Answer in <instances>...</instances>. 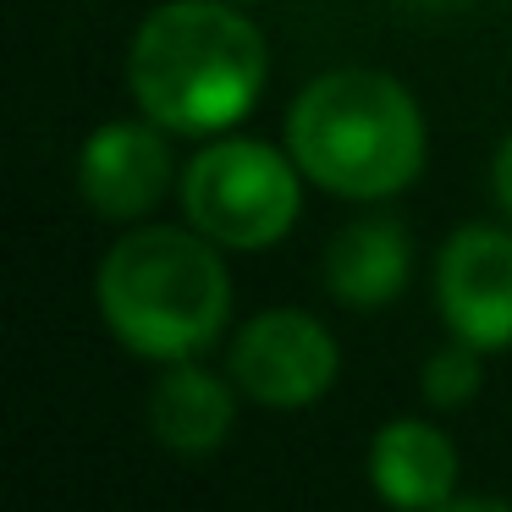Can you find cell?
<instances>
[{
  "instance_id": "obj_8",
  "label": "cell",
  "mask_w": 512,
  "mask_h": 512,
  "mask_svg": "<svg viewBox=\"0 0 512 512\" xmlns=\"http://www.w3.org/2000/svg\"><path fill=\"white\" fill-rule=\"evenodd\" d=\"M369 479L397 512H435L457 485V452L435 424L391 419L369 446Z\"/></svg>"
},
{
  "instance_id": "obj_7",
  "label": "cell",
  "mask_w": 512,
  "mask_h": 512,
  "mask_svg": "<svg viewBox=\"0 0 512 512\" xmlns=\"http://www.w3.org/2000/svg\"><path fill=\"white\" fill-rule=\"evenodd\" d=\"M177 160H171L160 122H105L78 149V193L105 221H138L171 193Z\"/></svg>"
},
{
  "instance_id": "obj_1",
  "label": "cell",
  "mask_w": 512,
  "mask_h": 512,
  "mask_svg": "<svg viewBox=\"0 0 512 512\" xmlns=\"http://www.w3.org/2000/svg\"><path fill=\"white\" fill-rule=\"evenodd\" d=\"M270 78L265 34L232 0H166L127 45V89L166 133L210 138L259 105Z\"/></svg>"
},
{
  "instance_id": "obj_11",
  "label": "cell",
  "mask_w": 512,
  "mask_h": 512,
  "mask_svg": "<svg viewBox=\"0 0 512 512\" xmlns=\"http://www.w3.org/2000/svg\"><path fill=\"white\" fill-rule=\"evenodd\" d=\"M479 380H485L479 347L474 342H452V347H441V353H430V364H424V397H430L435 408H463V402L479 391Z\"/></svg>"
},
{
  "instance_id": "obj_9",
  "label": "cell",
  "mask_w": 512,
  "mask_h": 512,
  "mask_svg": "<svg viewBox=\"0 0 512 512\" xmlns=\"http://www.w3.org/2000/svg\"><path fill=\"white\" fill-rule=\"evenodd\" d=\"M408 265H413V248H408L402 221L369 215V221H353L331 237V248H325V287L347 309H386L408 287Z\"/></svg>"
},
{
  "instance_id": "obj_14",
  "label": "cell",
  "mask_w": 512,
  "mask_h": 512,
  "mask_svg": "<svg viewBox=\"0 0 512 512\" xmlns=\"http://www.w3.org/2000/svg\"><path fill=\"white\" fill-rule=\"evenodd\" d=\"M408 6H424V12H452V6H468V0H408Z\"/></svg>"
},
{
  "instance_id": "obj_4",
  "label": "cell",
  "mask_w": 512,
  "mask_h": 512,
  "mask_svg": "<svg viewBox=\"0 0 512 512\" xmlns=\"http://www.w3.org/2000/svg\"><path fill=\"white\" fill-rule=\"evenodd\" d=\"M182 210L215 248L254 254L298 226L303 171L292 149H270L259 138H215L182 171Z\"/></svg>"
},
{
  "instance_id": "obj_2",
  "label": "cell",
  "mask_w": 512,
  "mask_h": 512,
  "mask_svg": "<svg viewBox=\"0 0 512 512\" xmlns=\"http://www.w3.org/2000/svg\"><path fill=\"white\" fill-rule=\"evenodd\" d=\"M424 111L397 78L336 67L292 100L287 149L336 199H391L424 171Z\"/></svg>"
},
{
  "instance_id": "obj_6",
  "label": "cell",
  "mask_w": 512,
  "mask_h": 512,
  "mask_svg": "<svg viewBox=\"0 0 512 512\" xmlns=\"http://www.w3.org/2000/svg\"><path fill=\"white\" fill-rule=\"evenodd\" d=\"M435 303L457 342L479 353L512 347V232L468 221L435 259Z\"/></svg>"
},
{
  "instance_id": "obj_10",
  "label": "cell",
  "mask_w": 512,
  "mask_h": 512,
  "mask_svg": "<svg viewBox=\"0 0 512 512\" xmlns=\"http://www.w3.org/2000/svg\"><path fill=\"white\" fill-rule=\"evenodd\" d=\"M237 402L226 391L221 375H210L204 364L182 358L166 375L155 380V397H149V424H155L160 446L182 457H204L232 435Z\"/></svg>"
},
{
  "instance_id": "obj_12",
  "label": "cell",
  "mask_w": 512,
  "mask_h": 512,
  "mask_svg": "<svg viewBox=\"0 0 512 512\" xmlns=\"http://www.w3.org/2000/svg\"><path fill=\"white\" fill-rule=\"evenodd\" d=\"M490 193H496L501 215H507V221H512V133L501 138L496 160H490Z\"/></svg>"
},
{
  "instance_id": "obj_13",
  "label": "cell",
  "mask_w": 512,
  "mask_h": 512,
  "mask_svg": "<svg viewBox=\"0 0 512 512\" xmlns=\"http://www.w3.org/2000/svg\"><path fill=\"white\" fill-rule=\"evenodd\" d=\"M435 512H512V507L496 496H468V501H446V507H435Z\"/></svg>"
},
{
  "instance_id": "obj_5",
  "label": "cell",
  "mask_w": 512,
  "mask_h": 512,
  "mask_svg": "<svg viewBox=\"0 0 512 512\" xmlns=\"http://www.w3.org/2000/svg\"><path fill=\"white\" fill-rule=\"evenodd\" d=\"M342 353L336 336L303 309H265L237 331L232 342V380L243 397L265 408H309L331 391Z\"/></svg>"
},
{
  "instance_id": "obj_15",
  "label": "cell",
  "mask_w": 512,
  "mask_h": 512,
  "mask_svg": "<svg viewBox=\"0 0 512 512\" xmlns=\"http://www.w3.org/2000/svg\"><path fill=\"white\" fill-rule=\"evenodd\" d=\"M232 6H248V0H232Z\"/></svg>"
},
{
  "instance_id": "obj_3",
  "label": "cell",
  "mask_w": 512,
  "mask_h": 512,
  "mask_svg": "<svg viewBox=\"0 0 512 512\" xmlns=\"http://www.w3.org/2000/svg\"><path fill=\"white\" fill-rule=\"evenodd\" d=\"M100 314L138 358L182 364L204 353L232 314L221 248L193 226H138L100 265Z\"/></svg>"
}]
</instances>
